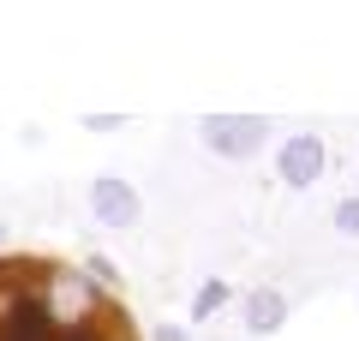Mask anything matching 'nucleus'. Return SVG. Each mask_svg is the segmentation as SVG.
Instances as JSON below:
<instances>
[{"label":"nucleus","instance_id":"nucleus-1","mask_svg":"<svg viewBox=\"0 0 359 341\" xmlns=\"http://www.w3.org/2000/svg\"><path fill=\"white\" fill-rule=\"evenodd\" d=\"M0 341H144L126 300L60 252H0Z\"/></svg>","mask_w":359,"mask_h":341},{"label":"nucleus","instance_id":"nucleus-2","mask_svg":"<svg viewBox=\"0 0 359 341\" xmlns=\"http://www.w3.org/2000/svg\"><path fill=\"white\" fill-rule=\"evenodd\" d=\"M198 132H204V144H210L216 156H228V162H240V156H252L257 144L269 138V126H264V120H204Z\"/></svg>","mask_w":359,"mask_h":341},{"label":"nucleus","instance_id":"nucleus-3","mask_svg":"<svg viewBox=\"0 0 359 341\" xmlns=\"http://www.w3.org/2000/svg\"><path fill=\"white\" fill-rule=\"evenodd\" d=\"M90 210L102 215L108 227H132V222H138V210H144V203H138V192H132L126 180L102 174V180H96V186H90Z\"/></svg>","mask_w":359,"mask_h":341},{"label":"nucleus","instance_id":"nucleus-4","mask_svg":"<svg viewBox=\"0 0 359 341\" xmlns=\"http://www.w3.org/2000/svg\"><path fill=\"white\" fill-rule=\"evenodd\" d=\"M282 180L287 186H318V174H323V138H311V132H299V138H287L282 144Z\"/></svg>","mask_w":359,"mask_h":341},{"label":"nucleus","instance_id":"nucleus-5","mask_svg":"<svg viewBox=\"0 0 359 341\" xmlns=\"http://www.w3.org/2000/svg\"><path fill=\"white\" fill-rule=\"evenodd\" d=\"M240 317H245L252 335H276V329L287 323V293L282 288H252V293H245V305H240Z\"/></svg>","mask_w":359,"mask_h":341},{"label":"nucleus","instance_id":"nucleus-6","mask_svg":"<svg viewBox=\"0 0 359 341\" xmlns=\"http://www.w3.org/2000/svg\"><path fill=\"white\" fill-rule=\"evenodd\" d=\"M335 227L359 240V198H341V203H335Z\"/></svg>","mask_w":359,"mask_h":341},{"label":"nucleus","instance_id":"nucleus-7","mask_svg":"<svg viewBox=\"0 0 359 341\" xmlns=\"http://www.w3.org/2000/svg\"><path fill=\"white\" fill-rule=\"evenodd\" d=\"M222 300H228V288H222V281H210V288L198 293V312H192V317H210V312H216Z\"/></svg>","mask_w":359,"mask_h":341}]
</instances>
